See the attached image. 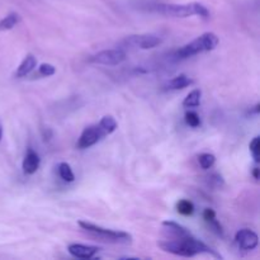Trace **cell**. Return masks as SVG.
<instances>
[{
  "label": "cell",
  "mask_w": 260,
  "mask_h": 260,
  "mask_svg": "<svg viewBox=\"0 0 260 260\" xmlns=\"http://www.w3.org/2000/svg\"><path fill=\"white\" fill-rule=\"evenodd\" d=\"M83 230L89 233L90 235L95 236V238L101 239L102 241H107V243H113V244H127L131 243L132 236L129 234L124 233V231H116V230H109V229L101 228L94 223L86 222V221H80L79 222Z\"/></svg>",
  "instance_id": "277c9868"
},
{
  "label": "cell",
  "mask_w": 260,
  "mask_h": 260,
  "mask_svg": "<svg viewBox=\"0 0 260 260\" xmlns=\"http://www.w3.org/2000/svg\"><path fill=\"white\" fill-rule=\"evenodd\" d=\"M194 83V80L190 78H188L187 75H179V76H175L173 78L169 83L167 84V88L168 89H173V90H178V89H184L187 86L192 85Z\"/></svg>",
  "instance_id": "4fadbf2b"
},
{
  "label": "cell",
  "mask_w": 260,
  "mask_h": 260,
  "mask_svg": "<svg viewBox=\"0 0 260 260\" xmlns=\"http://www.w3.org/2000/svg\"><path fill=\"white\" fill-rule=\"evenodd\" d=\"M162 230L169 236V239L183 238V236L190 235V231L188 229L179 225V223L174 222V221H164L162 222Z\"/></svg>",
  "instance_id": "8fae6325"
},
{
  "label": "cell",
  "mask_w": 260,
  "mask_h": 260,
  "mask_svg": "<svg viewBox=\"0 0 260 260\" xmlns=\"http://www.w3.org/2000/svg\"><path fill=\"white\" fill-rule=\"evenodd\" d=\"M106 135L103 134V131L101 129V127L98 124H93V126L86 127L83 131V134L80 135L78 141V147L79 149H89V147L94 146L95 144H98Z\"/></svg>",
  "instance_id": "52a82bcc"
},
{
  "label": "cell",
  "mask_w": 260,
  "mask_h": 260,
  "mask_svg": "<svg viewBox=\"0 0 260 260\" xmlns=\"http://www.w3.org/2000/svg\"><path fill=\"white\" fill-rule=\"evenodd\" d=\"M41 164V159L38 156L37 152L35 150L29 149L25 154L24 160H23V172L28 175H32L35 174L36 172L38 170Z\"/></svg>",
  "instance_id": "30bf717a"
},
{
  "label": "cell",
  "mask_w": 260,
  "mask_h": 260,
  "mask_svg": "<svg viewBox=\"0 0 260 260\" xmlns=\"http://www.w3.org/2000/svg\"><path fill=\"white\" fill-rule=\"evenodd\" d=\"M259 107H260V104H256V106L254 107V109H253V111L250 112V113H255V114H258V113H259Z\"/></svg>",
  "instance_id": "484cf974"
},
{
  "label": "cell",
  "mask_w": 260,
  "mask_h": 260,
  "mask_svg": "<svg viewBox=\"0 0 260 260\" xmlns=\"http://www.w3.org/2000/svg\"><path fill=\"white\" fill-rule=\"evenodd\" d=\"M201 96H202V91L200 89H194V90H192L185 96V99L183 101V106L185 108H194V107H198L201 103Z\"/></svg>",
  "instance_id": "2e32d148"
},
{
  "label": "cell",
  "mask_w": 260,
  "mask_h": 260,
  "mask_svg": "<svg viewBox=\"0 0 260 260\" xmlns=\"http://www.w3.org/2000/svg\"><path fill=\"white\" fill-rule=\"evenodd\" d=\"M2 139H3V126L0 124V141H2Z\"/></svg>",
  "instance_id": "4316f807"
},
{
  "label": "cell",
  "mask_w": 260,
  "mask_h": 260,
  "mask_svg": "<svg viewBox=\"0 0 260 260\" xmlns=\"http://www.w3.org/2000/svg\"><path fill=\"white\" fill-rule=\"evenodd\" d=\"M161 43V38L156 35H137L129 36L123 41L124 47H136L141 50H150Z\"/></svg>",
  "instance_id": "8992f818"
},
{
  "label": "cell",
  "mask_w": 260,
  "mask_h": 260,
  "mask_svg": "<svg viewBox=\"0 0 260 260\" xmlns=\"http://www.w3.org/2000/svg\"><path fill=\"white\" fill-rule=\"evenodd\" d=\"M147 9L156 14L172 18H188L192 15H200L202 18L210 17V10L200 3H188V4H150Z\"/></svg>",
  "instance_id": "7a4b0ae2"
},
{
  "label": "cell",
  "mask_w": 260,
  "mask_h": 260,
  "mask_svg": "<svg viewBox=\"0 0 260 260\" xmlns=\"http://www.w3.org/2000/svg\"><path fill=\"white\" fill-rule=\"evenodd\" d=\"M20 22V15L18 13H9L7 17L0 20V30H9L13 29L18 23Z\"/></svg>",
  "instance_id": "5bb4252c"
},
{
  "label": "cell",
  "mask_w": 260,
  "mask_h": 260,
  "mask_svg": "<svg viewBox=\"0 0 260 260\" xmlns=\"http://www.w3.org/2000/svg\"><path fill=\"white\" fill-rule=\"evenodd\" d=\"M250 151L253 157L255 159L256 162H259V156H260V139L258 136L254 137L253 141L250 142Z\"/></svg>",
  "instance_id": "ffe728a7"
},
{
  "label": "cell",
  "mask_w": 260,
  "mask_h": 260,
  "mask_svg": "<svg viewBox=\"0 0 260 260\" xmlns=\"http://www.w3.org/2000/svg\"><path fill=\"white\" fill-rule=\"evenodd\" d=\"M178 212L182 213L183 216H190L194 212V205L188 200H182L177 203Z\"/></svg>",
  "instance_id": "ac0fdd59"
},
{
  "label": "cell",
  "mask_w": 260,
  "mask_h": 260,
  "mask_svg": "<svg viewBox=\"0 0 260 260\" xmlns=\"http://www.w3.org/2000/svg\"><path fill=\"white\" fill-rule=\"evenodd\" d=\"M235 243L238 244L241 250L250 251L258 246L259 238L254 231L249 230V229H243V230H239L236 233Z\"/></svg>",
  "instance_id": "ba28073f"
},
{
  "label": "cell",
  "mask_w": 260,
  "mask_h": 260,
  "mask_svg": "<svg viewBox=\"0 0 260 260\" xmlns=\"http://www.w3.org/2000/svg\"><path fill=\"white\" fill-rule=\"evenodd\" d=\"M58 174H60L61 179L65 180V182L71 183L75 179V175H74L71 167L68 162H60V164H58Z\"/></svg>",
  "instance_id": "e0dca14e"
},
{
  "label": "cell",
  "mask_w": 260,
  "mask_h": 260,
  "mask_svg": "<svg viewBox=\"0 0 260 260\" xmlns=\"http://www.w3.org/2000/svg\"><path fill=\"white\" fill-rule=\"evenodd\" d=\"M38 70H40V74L42 76H51L56 73L55 66L51 65V63H42V65L38 68Z\"/></svg>",
  "instance_id": "603a6c76"
},
{
  "label": "cell",
  "mask_w": 260,
  "mask_h": 260,
  "mask_svg": "<svg viewBox=\"0 0 260 260\" xmlns=\"http://www.w3.org/2000/svg\"><path fill=\"white\" fill-rule=\"evenodd\" d=\"M215 161H216V157L215 155L212 154H207V152H206V154H201L200 156H198V162H200L201 168L205 170L212 168L213 164H215Z\"/></svg>",
  "instance_id": "d6986e66"
},
{
  "label": "cell",
  "mask_w": 260,
  "mask_h": 260,
  "mask_svg": "<svg viewBox=\"0 0 260 260\" xmlns=\"http://www.w3.org/2000/svg\"><path fill=\"white\" fill-rule=\"evenodd\" d=\"M207 183L210 187H213V188H218L221 187V185H223V179L221 175L218 174H211L210 177H207Z\"/></svg>",
  "instance_id": "7402d4cb"
},
{
  "label": "cell",
  "mask_w": 260,
  "mask_h": 260,
  "mask_svg": "<svg viewBox=\"0 0 260 260\" xmlns=\"http://www.w3.org/2000/svg\"><path fill=\"white\" fill-rule=\"evenodd\" d=\"M203 218H205L206 222H208V221L216 218V212L213 210H211V208H206L205 212H203Z\"/></svg>",
  "instance_id": "cb8c5ba5"
},
{
  "label": "cell",
  "mask_w": 260,
  "mask_h": 260,
  "mask_svg": "<svg viewBox=\"0 0 260 260\" xmlns=\"http://www.w3.org/2000/svg\"><path fill=\"white\" fill-rule=\"evenodd\" d=\"M253 175L254 178H255L256 180L259 179V168H254V172H253Z\"/></svg>",
  "instance_id": "d4e9b609"
},
{
  "label": "cell",
  "mask_w": 260,
  "mask_h": 260,
  "mask_svg": "<svg viewBox=\"0 0 260 260\" xmlns=\"http://www.w3.org/2000/svg\"><path fill=\"white\" fill-rule=\"evenodd\" d=\"M218 40L217 36L212 32H207L201 35L200 37H197L196 40H193L192 42L187 43L185 46L180 47L177 51V57L178 58H188L192 57V56L198 55V53L207 52V51H212L217 47Z\"/></svg>",
  "instance_id": "3957f363"
},
{
  "label": "cell",
  "mask_w": 260,
  "mask_h": 260,
  "mask_svg": "<svg viewBox=\"0 0 260 260\" xmlns=\"http://www.w3.org/2000/svg\"><path fill=\"white\" fill-rule=\"evenodd\" d=\"M69 253L79 259H90L98 253L99 249L96 246L83 245V244H71L68 248Z\"/></svg>",
  "instance_id": "9c48e42d"
},
{
  "label": "cell",
  "mask_w": 260,
  "mask_h": 260,
  "mask_svg": "<svg viewBox=\"0 0 260 260\" xmlns=\"http://www.w3.org/2000/svg\"><path fill=\"white\" fill-rule=\"evenodd\" d=\"M37 65V58L32 55V53H28L24 57V60L20 62V65L18 66L17 71H15V76L17 78H24L28 74L32 73L33 69Z\"/></svg>",
  "instance_id": "7c38bea8"
},
{
  "label": "cell",
  "mask_w": 260,
  "mask_h": 260,
  "mask_svg": "<svg viewBox=\"0 0 260 260\" xmlns=\"http://www.w3.org/2000/svg\"><path fill=\"white\" fill-rule=\"evenodd\" d=\"M127 55L122 48H112V50H103L96 52L95 55L90 56L89 61L91 63L106 66H116L126 60Z\"/></svg>",
  "instance_id": "5b68a950"
},
{
  "label": "cell",
  "mask_w": 260,
  "mask_h": 260,
  "mask_svg": "<svg viewBox=\"0 0 260 260\" xmlns=\"http://www.w3.org/2000/svg\"><path fill=\"white\" fill-rule=\"evenodd\" d=\"M185 122H187L190 127H198L201 124V118L196 112H188V113L185 114Z\"/></svg>",
  "instance_id": "44dd1931"
},
{
  "label": "cell",
  "mask_w": 260,
  "mask_h": 260,
  "mask_svg": "<svg viewBox=\"0 0 260 260\" xmlns=\"http://www.w3.org/2000/svg\"><path fill=\"white\" fill-rule=\"evenodd\" d=\"M98 126L101 127V129L103 131V134L107 136V135L113 134V132L116 131V128L118 124H117L116 119H114L112 116H104L103 118L101 119V122L98 123Z\"/></svg>",
  "instance_id": "9a60e30c"
},
{
  "label": "cell",
  "mask_w": 260,
  "mask_h": 260,
  "mask_svg": "<svg viewBox=\"0 0 260 260\" xmlns=\"http://www.w3.org/2000/svg\"><path fill=\"white\" fill-rule=\"evenodd\" d=\"M157 245L165 253L174 254V255L178 256L190 258V256H196L198 254H211L216 258H221V255H218L215 250H212L210 246L206 245L203 241L196 239L192 234L188 236H183V238H173L160 241Z\"/></svg>",
  "instance_id": "6da1fadb"
}]
</instances>
